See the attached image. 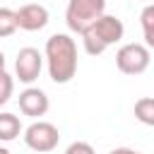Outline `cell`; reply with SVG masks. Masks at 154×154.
I'll use <instances>...</instances> for the list:
<instances>
[{"instance_id":"1","label":"cell","mask_w":154,"mask_h":154,"mask_svg":"<svg viewBox=\"0 0 154 154\" xmlns=\"http://www.w3.org/2000/svg\"><path fill=\"white\" fill-rule=\"evenodd\" d=\"M46 63L48 75L55 84H67L77 72V43L67 34H53L46 41Z\"/></svg>"},{"instance_id":"2","label":"cell","mask_w":154,"mask_h":154,"mask_svg":"<svg viewBox=\"0 0 154 154\" xmlns=\"http://www.w3.org/2000/svg\"><path fill=\"white\" fill-rule=\"evenodd\" d=\"M125 34V26L118 17L113 14H101L84 34H82V43H84V51L89 55H101L108 46L118 43Z\"/></svg>"},{"instance_id":"3","label":"cell","mask_w":154,"mask_h":154,"mask_svg":"<svg viewBox=\"0 0 154 154\" xmlns=\"http://www.w3.org/2000/svg\"><path fill=\"white\" fill-rule=\"evenodd\" d=\"M101 14H106V0H70L65 10V22L70 31L84 34Z\"/></svg>"},{"instance_id":"4","label":"cell","mask_w":154,"mask_h":154,"mask_svg":"<svg viewBox=\"0 0 154 154\" xmlns=\"http://www.w3.org/2000/svg\"><path fill=\"white\" fill-rule=\"evenodd\" d=\"M149 48L144 43H125L116 53V65L123 75H142L149 67Z\"/></svg>"},{"instance_id":"5","label":"cell","mask_w":154,"mask_h":154,"mask_svg":"<svg viewBox=\"0 0 154 154\" xmlns=\"http://www.w3.org/2000/svg\"><path fill=\"white\" fill-rule=\"evenodd\" d=\"M24 142L29 149L38 152V154H46V152H53L60 142V132L53 123H46V120H36L31 123L26 130H24Z\"/></svg>"},{"instance_id":"6","label":"cell","mask_w":154,"mask_h":154,"mask_svg":"<svg viewBox=\"0 0 154 154\" xmlns=\"http://www.w3.org/2000/svg\"><path fill=\"white\" fill-rule=\"evenodd\" d=\"M41 70H43V55H41L36 48H29V46H26V48H22V51L17 53V60H14V75H17L19 82L31 84L34 79H38Z\"/></svg>"},{"instance_id":"7","label":"cell","mask_w":154,"mask_h":154,"mask_svg":"<svg viewBox=\"0 0 154 154\" xmlns=\"http://www.w3.org/2000/svg\"><path fill=\"white\" fill-rule=\"evenodd\" d=\"M14 22H17V29H24V31H38L48 24V10L38 2H29V5H22L19 10H14Z\"/></svg>"},{"instance_id":"8","label":"cell","mask_w":154,"mask_h":154,"mask_svg":"<svg viewBox=\"0 0 154 154\" xmlns=\"http://www.w3.org/2000/svg\"><path fill=\"white\" fill-rule=\"evenodd\" d=\"M48 106H51V101H48V96H46L43 89L29 87V89H24V91L19 94V111H22L24 116H29V118H41V116H46Z\"/></svg>"},{"instance_id":"9","label":"cell","mask_w":154,"mask_h":154,"mask_svg":"<svg viewBox=\"0 0 154 154\" xmlns=\"http://www.w3.org/2000/svg\"><path fill=\"white\" fill-rule=\"evenodd\" d=\"M22 132V123L14 113H0V142H12Z\"/></svg>"},{"instance_id":"10","label":"cell","mask_w":154,"mask_h":154,"mask_svg":"<svg viewBox=\"0 0 154 154\" xmlns=\"http://www.w3.org/2000/svg\"><path fill=\"white\" fill-rule=\"evenodd\" d=\"M135 118L144 125H154V99L152 96H142L140 101H135Z\"/></svg>"},{"instance_id":"11","label":"cell","mask_w":154,"mask_h":154,"mask_svg":"<svg viewBox=\"0 0 154 154\" xmlns=\"http://www.w3.org/2000/svg\"><path fill=\"white\" fill-rule=\"evenodd\" d=\"M17 31V22H14V10L10 7H0V38L12 36Z\"/></svg>"},{"instance_id":"12","label":"cell","mask_w":154,"mask_h":154,"mask_svg":"<svg viewBox=\"0 0 154 154\" xmlns=\"http://www.w3.org/2000/svg\"><path fill=\"white\" fill-rule=\"evenodd\" d=\"M142 31H144V41H147V48L149 46H154V31H152V26H154V5H147L144 10H142Z\"/></svg>"},{"instance_id":"13","label":"cell","mask_w":154,"mask_h":154,"mask_svg":"<svg viewBox=\"0 0 154 154\" xmlns=\"http://www.w3.org/2000/svg\"><path fill=\"white\" fill-rule=\"evenodd\" d=\"M12 91H14V79L7 72H0V106L10 101Z\"/></svg>"},{"instance_id":"14","label":"cell","mask_w":154,"mask_h":154,"mask_svg":"<svg viewBox=\"0 0 154 154\" xmlns=\"http://www.w3.org/2000/svg\"><path fill=\"white\" fill-rule=\"evenodd\" d=\"M65 154H96V152H94V147L89 142H72L65 149Z\"/></svg>"},{"instance_id":"15","label":"cell","mask_w":154,"mask_h":154,"mask_svg":"<svg viewBox=\"0 0 154 154\" xmlns=\"http://www.w3.org/2000/svg\"><path fill=\"white\" fill-rule=\"evenodd\" d=\"M108 154H140V152H135V149H130V147H118V149H113V152H108Z\"/></svg>"},{"instance_id":"16","label":"cell","mask_w":154,"mask_h":154,"mask_svg":"<svg viewBox=\"0 0 154 154\" xmlns=\"http://www.w3.org/2000/svg\"><path fill=\"white\" fill-rule=\"evenodd\" d=\"M0 72H5V55H2V51H0Z\"/></svg>"},{"instance_id":"17","label":"cell","mask_w":154,"mask_h":154,"mask_svg":"<svg viewBox=\"0 0 154 154\" xmlns=\"http://www.w3.org/2000/svg\"><path fill=\"white\" fill-rule=\"evenodd\" d=\"M0 154H10V149H5V147H0Z\"/></svg>"}]
</instances>
